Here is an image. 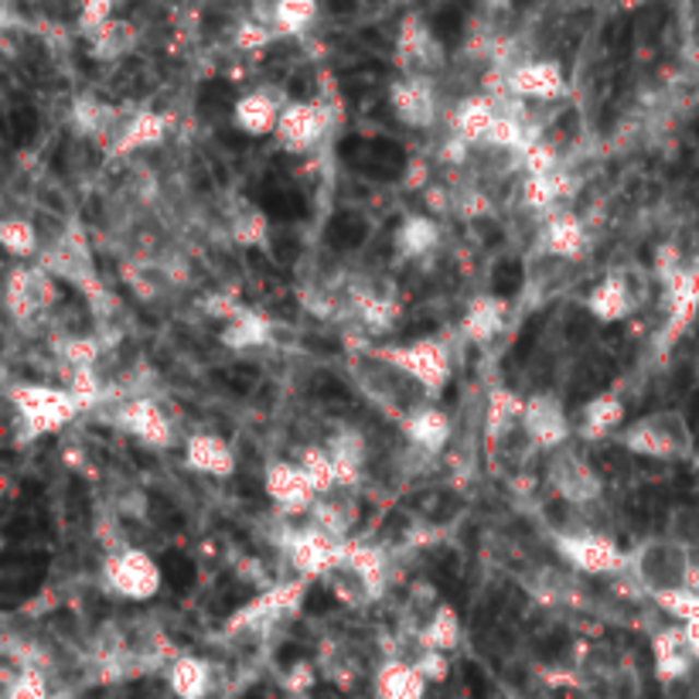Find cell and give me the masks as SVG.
I'll list each match as a JSON object with an SVG mask.
<instances>
[{
	"label": "cell",
	"instance_id": "74e56055",
	"mask_svg": "<svg viewBox=\"0 0 699 699\" xmlns=\"http://www.w3.org/2000/svg\"><path fill=\"white\" fill-rule=\"evenodd\" d=\"M273 339V324L270 318H263L260 311H249V307H242V311L222 328V345L226 348H236V352H246V348H260Z\"/></svg>",
	"mask_w": 699,
	"mask_h": 699
},
{
	"label": "cell",
	"instance_id": "9f6ffc18",
	"mask_svg": "<svg viewBox=\"0 0 699 699\" xmlns=\"http://www.w3.org/2000/svg\"><path fill=\"white\" fill-rule=\"evenodd\" d=\"M692 270L699 273V253H696V260H692Z\"/></svg>",
	"mask_w": 699,
	"mask_h": 699
},
{
	"label": "cell",
	"instance_id": "11a10c76",
	"mask_svg": "<svg viewBox=\"0 0 699 699\" xmlns=\"http://www.w3.org/2000/svg\"><path fill=\"white\" fill-rule=\"evenodd\" d=\"M686 638H689V649H692V659L699 662V625L686 628Z\"/></svg>",
	"mask_w": 699,
	"mask_h": 699
},
{
	"label": "cell",
	"instance_id": "836d02e7",
	"mask_svg": "<svg viewBox=\"0 0 699 699\" xmlns=\"http://www.w3.org/2000/svg\"><path fill=\"white\" fill-rule=\"evenodd\" d=\"M167 689L175 699H209L212 665L199 655H178L167 665Z\"/></svg>",
	"mask_w": 699,
	"mask_h": 699
},
{
	"label": "cell",
	"instance_id": "8d00e7d4",
	"mask_svg": "<svg viewBox=\"0 0 699 699\" xmlns=\"http://www.w3.org/2000/svg\"><path fill=\"white\" fill-rule=\"evenodd\" d=\"M137 27L130 24V21H123V17H114L109 24H103L99 32H93L90 38H86V45H90V55L96 62H120V59H127V55L137 48Z\"/></svg>",
	"mask_w": 699,
	"mask_h": 699
},
{
	"label": "cell",
	"instance_id": "603a6c76",
	"mask_svg": "<svg viewBox=\"0 0 699 699\" xmlns=\"http://www.w3.org/2000/svg\"><path fill=\"white\" fill-rule=\"evenodd\" d=\"M498 120V99L488 96V93H474V96H464L454 109H451V130H454V140H461V144H485L491 127Z\"/></svg>",
	"mask_w": 699,
	"mask_h": 699
},
{
	"label": "cell",
	"instance_id": "c3c4849f",
	"mask_svg": "<svg viewBox=\"0 0 699 699\" xmlns=\"http://www.w3.org/2000/svg\"><path fill=\"white\" fill-rule=\"evenodd\" d=\"M4 699H51V692H48V679L38 673V668L24 665L21 673L8 683Z\"/></svg>",
	"mask_w": 699,
	"mask_h": 699
},
{
	"label": "cell",
	"instance_id": "f35d334b",
	"mask_svg": "<svg viewBox=\"0 0 699 699\" xmlns=\"http://www.w3.org/2000/svg\"><path fill=\"white\" fill-rule=\"evenodd\" d=\"M393 242H396V253H400L403 260L427 257L430 249L440 242V229H437L434 215H410V218H403Z\"/></svg>",
	"mask_w": 699,
	"mask_h": 699
},
{
	"label": "cell",
	"instance_id": "5b68a950",
	"mask_svg": "<svg viewBox=\"0 0 699 699\" xmlns=\"http://www.w3.org/2000/svg\"><path fill=\"white\" fill-rule=\"evenodd\" d=\"M161 583H164V573L157 567V559L140 546H127V549L109 553L106 564H103V587L114 597L151 601L161 594Z\"/></svg>",
	"mask_w": 699,
	"mask_h": 699
},
{
	"label": "cell",
	"instance_id": "ac0fdd59",
	"mask_svg": "<svg viewBox=\"0 0 699 699\" xmlns=\"http://www.w3.org/2000/svg\"><path fill=\"white\" fill-rule=\"evenodd\" d=\"M567 93V75L556 59H525L509 69V96L516 99H559Z\"/></svg>",
	"mask_w": 699,
	"mask_h": 699
},
{
	"label": "cell",
	"instance_id": "ee69618b",
	"mask_svg": "<svg viewBox=\"0 0 699 699\" xmlns=\"http://www.w3.org/2000/svg\"><path fill=\"white\" fill-rule=\"evenodd\" d=\"M328 591L334 594V601H342L345 607H366L369 601H376L372 587L366 583V577H358L352 567H339L324 577Z\"/></svg>",
	"mask_w": 699,
	"mask_h": 699
},
{
	"label": "cell",
	"instance_id": "db71d44e",
	"mask_svg": "<svg viewBox=\"0 0 699 699\" xmlns=\"http://www.w3.org/2000/svg\"><path fill=\"white\" fill-rule=\"evenodd\" d=\"M686 591L699 594V559H692V570H689V577H686Z\"/></svg>",
	"mask_w": 699,
	"mask_h": 699
},
{
	"label": "cell",
	"instance_id": "9c48e42d",
	"mask_svg": "<svg viewBox=\"0 0 699 699\" xmlns=\"http://www.w3.org/2000/svg\"><path fill=\"white\" fill-rule=\"evenodd\" d=\"M59 300V287H55V276L45 266H14L8 273V284H4V307L8 315L21 324H27L32 318H38L42 311Z\"/></svg>",
	"mask_w": 699,
	"mask_h": 699
},
{
	"label": "cell",
	"instance_id": "44dd1931",
	"mask_svg": "<svg viewBox=\"0 0 699 699\" xmlns=\"http://www.w3.org/2000/svg\"><path fill=\"white\" fill-rule=\"evenodd\" d=\"M400 430L403 437L410 440V447H416L419 454H427V458H437L447 443H451L454 437V424H451V416H447L443 410L424 403V406H416L413 413H406L400 419Z\"/></svg>",
	"mask_w": 699,
	"mask_h": 699
},
{
	"label": "cell",
	"instance_id": "5bb4252c",
	"mask_svg": "<svg viewBox=\"0 0 699 699\" xmlns=\"http://www.w3.org/2000/svg\"><path fill=\"white\" fill-rule=\"evenodd\" d=\"M263 491L284 516H311L318 506V491L297 461H270L263 471Z\"/></svg>",
	"mask_w": 699,
	"mask_h": 699
},
{
	"label": "cell",
	"instance_id": "f1b7e54d",
	"mask_svg": "<svg viewBox=\"0 0 699 699\" xmlns=\"http://www.w3.org/2000/svg\"><path fill=\"white\" fill-rule=\"evenodd\" d=\"M321 8L315 4V0H276V4H266V8H253V17L260 24H266L270 32L276 38L284 35H304L307 27H311L318 21Z\"/></svg>",
	"mask_w": 699,
	"mask_h": 699
},
{
	"label": "cell",
	"instance_id": "83f0119b",
	"mask_svg": "<svg viewBox=\"0 0 699 699\" xmlns=\"http://www.w3.org/2000/svg\"><path fill=\"white\" fill-rule=\"evenodd\" d=\"M625 416L628 406L618 393H601L594 400H587L580 410V424L577 434L583 440H604V437H618L625 430Z\"/></svg>",
	"mask_w": 699,
	"mask_h": 699
},
{
	"label": "cell",
	"instance_id": "ab89813d",
	"mask_svg": "<svg viewBox=\"0 0 699 699\" xmlns=\"http://www.w3.org/2000/svg\"><path fill=\"white\" fill-rule=\"evenodd\" d=\"M352 307H355L358 321L369 331H389L400 318V304L393 297H382L379 291H369V287H358L352 294Z\"/></svg>",
	"mask_w": 699,
	"mask_h": 699
},
{
	"label": "cell",
	"instance_id": "7c38bea8",
	"mask_svg": "<svg viewBox=\"0 0 699 699\" xmlns=\"http://www.w3.org/2000/svg\"><path fill=\"white\" fill-rule=\"evenodd\" d=\"M546 482L559 498L570 501V506H591V501H597L604 491L601 474L587 464V458L577 454L573 447H564V451H556L549 458Z\"/></svg>",
	"mask_w": 699,
	"mask_h": 699
},
{
	"label": "cell",
	"instance_id": "30bf717a",
	"mask_svg": "<svg viewBox=\"0 0 699 699\" xmlns=\"http://www.w3.org/2000/svg\"><path fill=\"white\" fill-rule=\"evenodd\" d=\"M522 437L536 447V451H564L570 447L573 437V424L567 416V406L559 403L553 393H536L525 400V413H522Z\"/></svg>",
	"mask_w": 699,
	"mask_h": 699
},
{
	"label": "cell",
	"instance_id": "52a82bcc",
	"mask_svg": "<svg viewBox=\"0 0 699 699\" xmlns=\"http://www.w3.org/2000/svg\"><path fill=\"white\" fill-rule=\"evenodd\" d=\"M38 266H45L55 280H59V276L69 280V284L79 287L86 297L103 300V284H99V276H96L86 236H82L79 226H69L59 236V242H55V249H45V253L38 257Z\"/></svg>",
	"mask_w": 699,
	"mask_h": 699
},
{
	"label": "cell",
	"instance_id": "1f68e13d",
	"mask_svg": "<svg viewBox=\"0 0 699 699\" xmlns=\"http://www.w3.org/2000/svg\"><path fill=\"white\" fill-rule=\"evenodd\" d=\"M164 137H167V120L161 114H154V109H140V114H133L123 123L117 144L109 147V157H127V154H137V151L157 147Z\"/></svg>",
	"mask_w": 699,
	"mask_h": 699
},
{
	"label": "cell",
	"instance_id": "9a60e30c",
	"mask_svg": "<svg viewBox=\"0 0 699 699\" xmlns=\"http://www.w3.org/2000/svg\"><path fill=\"white\" fill-rule=\"evenodd\" d=\"M389 106L403 127L430 130L440 117V99L430 75H403L389 86Z\"/></svg>",
	"mask_w": 699,
	"mask_h": 699
},
{
	"label": "cell",
	"instance_id": "4dcf8cb0",
	"mask_svg": "<svg viewBox=\"0 0 699 699\" xmlns=\"http://www.w3.org/2000/svg\"><path fill=\"white\" fill-rule=\"evenodd\" d=\"M543 249L559 260H577L587 249V229L573 212H553L543 222Z\"/></svg>",
	"mask_w": 699,
	"mask_h": 699
},
{
	"label": "cell",
	"instance_id": "b9f144b4",
	"mask_svg": "<svg viewBox=\"0 0 699 699\" xmlns=\"http://www.w3.org/2000/svg\"><path fill=\"white\" fill-rule=\"evenodd\" d=\"M567 194H570V178L564 171L529 175L522 181V202L533 209V212H549L559 199H567Z\"/></svg>",
	"mask_w": 699,
	"mask_h": 699
},
{
	"label": "cell",
	"instance_id": "4fadbf2b",
	"mask_svg": "<svg viewBox=\"0 0 699 699\" xmlns=\"http://www.w3.org/2000/svg\"><path fill=\"white\" fill-rule=\"evenodd\" d=\"M328 133V106L324 103H307V99H291L284 106V117L276 127V144L287 154H311Z\"/></svg>",
	"mask_w": 699,
	"mask_h": 699
},
{
	"label": "cell",
	"instance_id": "d4e9b609",
	"mask_svg": "<svg viewBox=\"0 0 699 699\" xmlns=\"http://www.w3.org/2000/svg\"><path fill=\"white\" fill-rule=\"evenodd\" d=\"M284 106L276 93L270 90H253L236 99L233 106V123L236 130L249 133V137H270L280 127V117H284Z\"/></svg>",
	"mask_w": 699,
	"mask_h": 699
},
{
	"label": "cell",
	"instance_id": "816d5d0a",
	"mask_svg": "<svg viewBox=\"0 0 699 699\" xmlns=\"http://www.w3.org/2000/svg\"><path fill=\"white\" fill-rule=\"evenodd\" d=\"M413 665L419 668V673H424L427 683H443L447 676H451V659L440 655V652H419L413 659Z\"/></svg>",
	"mask_w": 699,
	"mask_h": 699
},
{
	"label": "cell",
	"instance_id": "7bdbcfd3",
	"mask_svg": "<svg viewBox=\"0 0 699 699\" xmlns=\"http://www.w3.org/2000/svg\"><path fill=\"white\" fill-rule=\"evenodd\" d=\"M297 464H300V471L307 474V482L315 485L318 498L339 488V474H334V461H331V454H328V447L307 443L304 451H300V458H297Z\"/></svg>",
	"mask_w": 699,
	"mask_h": 699
},
{
	"label": "cell",
	"instance_id": "7dc6e473",
	"mask_svg": "<svg viewBox=\"0 0 699 699\" xmlns=\"http://www.w3.org/2000/svg\"><path fill=\"white\" fill-rule=\"evenodd\" d=\"M99 342L90 339V334H72V339H66L59 345V355L66 358V366L69 369H96V362H99Z\"/></svg>",
	"mask_w": 699,
	"mask_h": 699
},
{
	"label": "cell",
	"instance_id": "cb8c5ba5",
	"mask_svg": "<svg viewBox=\"0 0 699 699\" xmlns=\"http://www.w3.org/2000/svg\"><path fill=\"white\" fill-rule=\"evenodd\" d=\"M587 307L591 315L604 324H618L635 311V291H631V273L614 270L604 280H597L594 291L587 294Z\"/></svg>",
	"mask_w": 699,
	"mask_h": 699
},
{
	"label": "cell",
	"instance_id": "ba28073f",
	"mask_svg": "<svg viewBox=\"0 0 699 699\" xmlns=\"http://www.w3.org/2000/svg\"><path fill=\"white\" fill-rule=\"evenodd\" d=\"M556 553L580 573L591 577H614L628 573V553L601 533H553Z\"/></svg>",
	"mask_w": 699,
	"mask_h": 699
},
{
	"label": "cell",
	"instance_id": "4316f807",
	"mask_svg": "<svg viewBox=\"0 0 699 699\" xmlns=\"http://www.w3.org/2000/svg\"><path fill=\"white\" fill-rule=\"evenodd\" d=\"M506 321H509V304L495 294H482V297L467 300L464 318H461V334L474 345H488L491 339H498V334L506 331Z\"/></svg>",
	"mask_w": 699,
	"mask_h": 699
},
{
	"label": "cell",
	"instance_id": "484cf974",
	"mask_svg": "<svg viewBox=\"0 0 699 699\" xmlns=\"http://www.w3.org/2000/svg\"><path fill=\"white\" fill-rule=\"evenodd\" d=\"M652 655H655V676L662 683H679L692 673V649H689V638L683 625L673 628H662L652 638Z\"/></svg>",
	"mask_w": 699,
	"mask_h": 699
},
{
	"label": "cell",
	"instance_id": "bcb514c9",
	"mask_svg": "<svg viewBox=\"0 0 699 699\" xmlns=\"http://www.w3.org/2000/svg\"><path fill=\"white\" fill-rule=\"evenodd\" d=\"M655 601V607L662 611V614H668V618H673L676 625H683V628H692V625H699V594H692V591H668V594H659V597H652Z\"/></svg>",
	"mask_w": 699,
	"mask_h": 699
},
{
	"label": "cell",
	"instance_id": "7402d4cb",
	"mask_svg": "<svg viewBox=\"0 0 699 699\" xmlns=\"http://www.w3.org/2000/svg\"><path fill=\"white\" fill-rule=\"evenodd\" d=\"M185 464L209 478H233L236 474V451L226 437L199 430L185 440Z\"/></svg>",
	"mask_w": 699,
	"mask_h": 699
},
{
	"label": "cell",
	"instance_id": "7a4b0ae2",
	"mask_svg": "<svg viewBox=\"0 0 699 699\" xmlns=\"http://www.w3.org/2000/svg\"><path fill=\"white\" fill-rule=\"evenodd\" d=\"M692 570V553L676 536H652L628 553V573L645 587L652 597L683 591Z\"/></svg>",
	"mask_w": 699,
	"mask_h": 699
},
{
	"label": "cell",
	"instance_id": "d6986e66",
	"mask_svg": "<svg viewBox=\"0 0 699 699\" xmlns=\"http://www.w3.org/2000/svg\"><path fill=\"white\" fill-rule=\"evenodd\" d=\"M396 62L406 69V75H430L434 69L443 66V45H440V38L430 32L427 21L406 17V21L400 24Z\"/></svg>",
	"mask_w": 699,
	"mask_h": 699
},
{
	"label": "cell",
	"instance_id": "e0dca14e",
	"mask_svg": "<svg viewBox=\"0 0 699 699\" xmlns=\"http://www.w3.org/2000/svg\"><path fill=\"white\" fill-rule=\"evenodd\" d=\"M304 597V580H294V583H273L270 591H263L260 597H253L246 607H239L226 631L236 635V631H246V628H266L280 618H287V614L300 604Z\"/></svg>",
	"mask_w": 699,
	"mask_h": 699
},
{
	"label": "cell",
	"instance_id": "ffe728a7",
	"mask_svg": "<svg viewBox=\"0 0 699 699\" xmlns=\"http://www.w3.org/2000/svg\"><path fill=\"white\" fill-rule=\"evenodd\" d=\"M522 413H525V400L506 386H495L485 403V424H482V440L488 458L498 454L516 434V427H522Z\"/></svg>",
	"mask_w": 699,
	"mask_h": 699
},
{
	"label": "cell",
	"instance_id": "8fae6325",
	"mask_svg": "<svg viewBox=\"0 0 699 699\" xmlns=\"http://www.w3.org/2000/svg\"><path fill=\"white\" fill-rule=\"evenodd\" d=\"M662 291H665V328L659 334V348L668 352L699 315V273L692 266H683L662 280Z\"/></svg>",
	"mask_w": 699,
	"mask_h": 699
},
{
	"label": "cell",
	"instance_id": "3957f363",
	"mask_svg": "<svg viewBox=\"0 0 699 699\" xmlns=\"http://www.w3.org/2000/svg\"><path fill=\"white\" fill-rule=\"evenodd\" d=\"M8 396H11V410L21 419V430L27 440L69 427L72 419L82 413V403L69 393L66 386L21 382V386H11Z\"/></svg>",
	"mask_w": 699,
	"mask_h": 699
},
{
	"label": "cell",
	"instance_id": "f5cc1de1",
	"mask_svg": "<svg viewBox=\"0 0 699 699\" xmlns=\"http://www.w3.org/2000/svg\"><path fill=\"white\" fill-rule=\"evenodd\" d=\"M315 683H318V673H315L311 662H294V665L287 668V676H284V686H287L291 692H311Z\"/></svg>",
	"mask_w": 699,
	"mask_h": 699
},
{
	"label": "cell",
	"instance_id": "f546056e",
	"mask_svg": "<svg viewBox=\"0 0 699 699\" xmlns=\"http://www.w3.org/2000/svg\"><path fill=\"white\" fill-rule=\"evenodd\" d=\"M427 686L430 683L424 679V673H419L413 662H403V659L382 662V668L372 679L376 699H424Z\"/></svg>",
	"mask_w": 699,
	"mask_h": 699
},
{
	"label": "cell",
	"instance_id": "60d3db41",
	"mask_svg": "<svg viewBox=\"0 0 699 699\" xmlns=\"http://www.w3.org/2000/svg\"><path fill=\"white\" fill-rule=\"evenodd\" d=\"M0 246H4L8 257H14V260H32V257L45 253L35 222L21 218V215H11V218L0 222Z\"/></svg>",
	"mask_w": 699,
	"mask_h": 699
},
{
	"label": "cell",
	"instance_id": "2e32d148",
	"mask_svg": "<svg viewBox=\"0 0 699 699\" xmlns=\"http://www.w3.org/2000/svg\"><path fill=\"white\" fill-rule=\"evenodd\" d=\"M114 427L147 447H171L175 430L167 413L151 396H130L114 410Z\"/></svg>",
	"mask_w": 699,
	"mask_h": 699
},
{
	"label": "cell",
	"instance_id": "6da1fadb",
	"mask_svg": "<svg viewBox=\"0 0 699 699\" xmlns=\"http://www.w3.org/2000/svg\"><path fill=\"white\" fill-rule=\"evenodd\" d=\"M614 440H618L628 454L649 458V461H686L692 458V447H696V434L679 410L645 413L641 419H635V424H628Z\"/></svg>",
	"mask_w": 699,
	"mask_h": 699
},
{
	"label": "cell",
	"instance_id": "d590c367",
	"mask_svg": "<svg viewBox=\"0 0 699 699\" xmlns=\"http://www.w3.org/2000/svg\"><path fill=\"white\" fill-rule=\"evenodd\" d=\"M328 454L334 461V474H339V488H355L366 467V440L355 430H342L339 437L328 440Z\"/></svg>",
	"mask_w": 699,
	"mask_h": 699
},
{
	"label": "cell",
	"instance_id": "277c9868",
	"mask_svg": "<svg viewBox=\"0 0 699 699\" xmlns=\"http://www.w3.org/2000/svg\"><path fill=\"white\" fill-rule=\"evenodd\" d=\"M379 362H386V366H393L396 372H403L410 382L419 386V393H424L427 400L440 396L443 386L451 382V372H454V358L451 352H447L443 342L437 339H416L410 345H379V348H369Z\"/></svg>",
	"mask_w": 699,
	"mask_h": 699
},
{
	"label": "cell",
	"instance_id": "6f0895ef",
	"mask_svg": "<svg viewBox=\"0 0 699 699\" xmlns=\"http://www.w3.org/2000/svg\"><path fill=\"white\" fill-rule=\"evenodd\" d=\"M696 437H699V430H696Z\"/></svg>",
	"mask_w": 699,
	"mask_h": 699
},
{
	"label": "cell",
	"instance_id": "681fc988",
	"mask_svg": "<svg viewBox=\"0 0 699 699\" xmlns=\"http://www.w3.org/2000/svg\"><path fill=\"white\" fill-rule=\"evenodd\" d=\"M270 42H276V35L270 32L266 24H260L257 17L242 21V24L236 27V38H233V45H236L239 51H260V48H266Z\"/></svg>",
	"mask_w": 699,
	"mask_h": 699
},
{
	"label": "cell",
	"instance_id": "f907efd6",
	"mask_svg": "<svg viewBox=\"0 0 699 699\" xmlns=\"http://www.w3.org/2000/svg\"><path fill=\"white\" fill-rule=\"evenodd\" d=\"M117 14H114V4H106V0H93V4H86L79 11V21L75 27L82 32V38H90L93 32H99L103 24H109Z\"/></svg>",
	"mask_w": 699,
	"mask_h": 699
},
{
	"label": "cell",
	"instance_id": "f6af8a7d",
	"mask_svg": "<svg viewBox=\"0 0 699 699\" xmlns=\"http://www.w3.org/2000/svg\"><path fill=\"white\" fill-rule=\"evenodd\" d=\"M229 236L239 246H266L270 242V222L257 205H242L229 218Z\"/></svg>",
	"mask_w": 699,
	"mask_h": 699
},
{
	"label": "cell",
	"instance_id": "d6a6232c",
	"mask_svg": "<svg viewBox=\"0 0 699 699\" xmlns=\"http://www.w3.org/2000/svg\"><path fill=\"white\" fill-rule=\"evenodd\" d=\"M358 516V501L352 498V488H334L318 498V506L311 512V525L324 529L334 540H348L352 525Z\"/></svg>",
	"mask_w": 699,
	"mask_h": 699
},
{
	"label": "cell",
	"instance_id": "e575fe53",
	"mask_svg": "<svg viewBox=\"0 0 699 699\" xmlns=\"http://www.w3.org/2000/svg\"><path fill=\"white\" fill-rule=\"evenodd\" d=\"M461 614L454 604H437L434 614L427 618V625L419 628V652H440L451 655L461 645Z\"/></svg>",
	"mask_w": 699,
	"mask_h": 699
},
{
	"label": "cell",
	"instance_id": "8992f818",
	"mask_svg": "<svg viewBox=\"0 0 699 699\" xmlns=\"http://www.w3.org/2000/svg\"><path fill=\"white\" fill-rule=\"evenodd\" d=\"M348 546H352V540H334L318 525L294 529V533L284 536V553L291 559L294 573H300V580H311V577L324 580L331 570L345 567Z\"/></svg>",
	"mask_w": 699,
	"mask_h": 699
}]
</instances>
